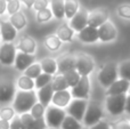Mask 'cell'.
Returning a JSON list of instances; mask_svg holds the SVG:
<instances>
[{
	"label": "cell",
	"instance_id": "cell-1",
	"mask_svg": "<svg viewBox=\"0 0 130 129\" xmlns=\"http://www.w3.org/2000/svg\"><path fill=\"white\" fill-rule=\"evenodd\" d=\"M38 103V96L33 90H20L14 98L13 107L20 114L29 113L31 109Z\"/></svg>",
	"mask_w": 130,
	"mask_h": 129
},
{
	"label": "cell",
	"instance_id": "cell-2",
	"mask_svg": "<svg viewBox=\"0 0 130 129\" xmlns=\"http://www.w3.org/2000/svg\"><path fill=\"white\" fill-rule=\"evenodd\" d=\"M119 77V68L115 63H106L98 73V81L105 88L111 87Z\"/></svg>",
	"mask_w": 130,
	"mask_h": 129
},
{
	"label": "cell",
	"instance_id": "cell-3",
	"mask_svg": "<svg viewBox=\"0 0 130 129\" xmlns=\"http://www.w3.org/2000/svg\"><path fill=\"white\" fill-rule=\"evenodd\" d=\"M65 117H66V113H65L63 109L57 107L55 105L48 106L45 113V120H46V123H47V127L53 128V129L61 128Z\"/></svg>",
	"mask_w": 130,
	"mask_h": 129
},
{
	"label": "cell",
	"instance_id": "cell-4",
	"mask_svg": "<svg viewBox=\"0 0 130 129\" xmlns=\"http://www.w3.org/2000/svg\"><path fill=\"white\" fill-rule=\"evenodd\" d=\"M126 94L113 95L106 98V110L112 116H120L126 111Z\"/></svg>",
	"mask_w": 130,
	"mask_h": 129
},
{
	"label": "cell",
	"instance_id": "cell-5",
	"mask_svg": "<svg viewBox=\"0 0 130 129\" xmlns=\"http://www.w3.org/2000/svg\"><path fill=\"white\" fill-rule=\"evenodd\" d=\"M102 118H103V111H102L101 105L95 102L88 103L85 118H83L85 125L89 126V127H92L94 125H96L99 121H102Z\"/></svg>",
	"mask_w": 130,
	"mask_h": 129
},
{
	"label": "cell",
	"instance_id": "cell-6",
	"mask_svg": "<svg viewBox=\"0 0 130 129\" xmlns=\"http://www.w3.org/2000/svg\"><path fill=\"white\" fill-rule=\"evenodd\" d=\"M88 106V101L87 100H78L74 98L73 101H71V103L67 106V114L71 117H73L74 119H76L78 121H82L85 118L86 110Z\"/></svg>",
	"mask_w": 130,
	"mask_h": 129
},
{
	"label": "cell",
	"instance_id": "cell-7",
	"mask_svg": "<svg viewBox=\"0 0 130 129\" xmlns=\"http://www.w3.org/2000/svg\"><path fill=\"white\" fill-rule=\"evenodd\" d=\"M75 58H76L75 70L78 71L81 77H88L95 68V63L92 61V58L87 54H79Z\"/></svg>",
	"mask_w": 130,
	"mask_h": 129
},
{
	"label": "cell",
	"instance_id": "cell-8",
	"mask_svg": "<svg viewBox=\"0 0 130 129\" xmlns=\"http://www.w3.org/2000/svg\"><path fill=\"white\" fill-rule=\"evenodd\" d=\"M17 48L11 42H5L0 47V63L4 65H11L15 63Z\"/></svg>",
	"mask_w": 130,
	"mask_h": 129
},
{
	"label": "cell",
	"instance_id": "cell-9",
	"mask_svg": "<svg viewBox=\"0 0 130 129\" xmlns=\"http://www.w3.org/2000/svg\"><path fill=\"white\" fill-rule=\"evenodd\" d=\"M90 91V82L88 77H81L80 81L76 86H74L71 90V95L73 98L78 100H88Z\"/></svg>",
	"mask_w": 130,
	"mask_h": 129
},
{
	"label": "cell",
	"instance_id": "cell-10",
	"mask_svg": "<svg viewBox=\"0 0 130 129\" xmlns=\"http://www.w3.org/2000/svg\"><path fill=\"white\" fill-rule=\"evenodd\" d=\"M15 86L10 80H0V104L9 103L15 98Z\"/></svg>",
	"mask_w": 130,
	"mask_h": 129
},
{
	"label": "cell",
	"instance_id": "cell-11",
	"mask_svg": "<svg viewBox=\"0 0 130 129\" xmlns=\"http://www.w3.org/2000/svg\"><path fill=\"white\" fill-rule=\"evenodd\" d=\"M88 15H89V13L86 9H79L78 13L70 20V26L72 27V30L80 32L86 26H88Z\"/></svg>",
	"mask_w": 130,
	"mask_h": 129
},
{
	"label": "cell",
	"instance_id": "cell-12",
	"mask_svg": "<svg viewBox=\"0 0 130 129\" xmlns=\"http://www.w3.org/2000/svg\"><path fill=\"white\" fill-rule=\"evenodd\" d=\"M98 36H99V40L103 41V42L112 41L118 36L117 27L114 26L113 23L107 21V22H105L103 25H101L98 27Z\"/></svg>",
	"mask_w": 130,
	"mask_h": 129
},
{
	"label": "cell",
	"instance_id": "cell-13",
	"mask_svg": "<svg viewBox=\"0 0 130 129\" xmlns=\"http://www.w3.org/2000/svg\"><path fill=\"white\" fill-rule=\"evenodd\" d=\"M108 14L104 9H96V10L89 13L88 15V25L92 27L98 29L101 25H103L105 22H107Z\"/></svg>",
	"mask_w": 130,
	"mask_h": 129
},
{
	"label": "cell",
	"instance_id": "cell-14",
	"mask_svg": "<svg viewBox=\"0 0 130 129\" xmlns=\"http://www.w3.org/2000/svg\"><path fill=\"white\" fill-rule=\"evenodd\" d=\"M20 118L26 129H47V123H46L45 118L34 119L30 112L21 114Z\"/></svg>",
	"mask_w": 130,
	"mask_h": 129
},
{
	"label": "cell",
	"instance_id": "cell-15",
	"mask_svg": "<svg viewBox=\"0 0 130 129\" xmlns=\"http://www.w3.org/2000/svg\"><path fill=\"white\" fill-rule=\"evenodd\" d=\"M36 62V56L31 54H25L22 52H17L15 58V68L18 71H25L27 68L34 64Z\"/></svg>",
	"mask_w": 130,
	"mask_h": 129
},
{
	"label": "cell",
	"instance_id": "cell-16",
	"mask_svg": "<svg viewBox=\"0 0 130 129\" xmlns=\"http://www.w3.org/2000/svg\"><path fill=\"white\" fill-rule=\"evenodd\" d=\"M78 37H79V40L85 43H94V42H96L97 40H99L98 29L88 25L82 31L79 32Z\"/></svg>",
	"mask_w": 130,
	"mask_h": 129
},
{
	"label": "cell",
	"instance_id": "cell-17",
	"mask_svg": "<svg viewBox=\"0 0 130 129\" xmlns=\"http://www.w3.org/2000/svg\"><path fill=\"white\" fill-rule=\"evenodd\" d=\"M0 34H1V40L4 42H11L13 40H15L17 36V30L13 26L10 22H1Z\"/></svg>",
	"mask_w": 130,
	"mask_h": 129
},
{
	"label": "cell",
	"instance_id": "cell-18",
	"mask_svg": "<svg viewBox=\"0 0 130 129\" xmlns=\"http://www.w3.org/2000/svg\"><path fill=\"white\" fill-rule=\"evenodd\" d=\"M76 58L73 56H64L57 61V72L64 74L69 71L75 70Z\"/></svg>",
	"mask_w": 130,
	"mask_h": 129
},
{
	"label": "cell",
	"instance_id": "cell-19",
	"mask_svg": "<svg viewBox=\"0 0 130 129\" xmlns=\"http://www.w3.org/2000/svg\"><path fill=\"white\" fill-rule=\"evenodd\" d=\"M71 98H72L71 91H69V90L55 91L54 96H53L52 103L55 106L63 109L65 106H69V104L71 103Z\"/></svg>",
	"mask_w": 130,
	"mask_h": 129
},
{
	"label": "cell",
	"instance_id": "cell-20",
	"mask_svg": "<svg viewBox=\"0 0 130 129\" xmlns=\"http://www.w3.org/2000/svg\"><path fill=\"white\" fill-rule=\"evenodd\" d=\"M130 89V82L124 79H118L111 87L107 88V95L113 96V95H122L129 91Z\"/></svg>",
	"mask_w": 130,
	"mask_h": 129
},
{
	"label": "cell",
	"instance_id": "cell-21",
	"mask_svg": "<svg viewBox=\"0 0 130 129\" xmlns=\"http://www.w3.org/2000/svg\"><path fill=\"white\" fill-rule=\"evenodd\" d=\"M54 94H55V91H54V89H53L52 84H49V85H47V86L40 88L39 91H38L39 103H41L45 107H48L49 103L52 102V100H53Z\"/></svg>",
	"mask_w": 130,
	"mask_h": 129
},
{
	"label": "cell",
	"instance_id": "cell-22",
	"mask_svg": "<svg viewBox=\"0 0 130 129\" xmlns=\"http://www.w3.org/2000/svg\"><path fill=\"white\" fill-rule=\"evenodd\" d=\"M36 48H37L36 41L32 38H30V37H24V38H22L17 46V49L20 50V52L25 53V54H31V55L36 52Z\"/></svg>",
	"mask_w": 130,
	"mask_h": 129
},
{
	"label": "cell",
	"instance_id": "cell-23",
	"mask_svg": "<svg viewBox=\"0 0 130 129\" xmlns=\"http://www.w3.org/2000/svg\"><path fill=\"white\" fill-rule=\"evenodd\" d=\"M74 31L72 30V27L67 24H62L58 26L56 31V36L59 38L61 41H64V42H69V41L72 40L73 38Z\"/></svg>",
	"mask_w": 130,
	"mask_h": 129
},
{
	"label": "cell",
	"instance_id": "cell-24",
	"mask_svg": "<svg viewBox=\"0 0 130 129\" xmlns=\"http://www.w3.org/2000/svg\"><path fill=\"white\" fill-rule=\"evenodd\" d=\"M64 5H65V0H52L50 1L52 13L57 20H62V18L65 17Z\"/></svg>",
	"mask_w": 130,
	"mask_h": 129
},
{
	"label": "cell",
	"instance_id": "cell-25",
	"mask_svg": "<svg viewBox=\"0 0 130 129\" xmlns=\"http://www.w3.org/2000/svg\"><path fill=\"white\" fill-rule=\"evenodd\" d=\"M40 65L43 73L54 75L57 72V62L53 58H43L40 62Z\"/></svg>",
	"mask_w": 130,
	"mask_h": 129
},
{
	"label": "cell",
	"instance_id": "cell-26",
	"mask_svg": "<svg viewBox=\"0 0 130 129\" xmlns=\"http://www.w3.org/2000/svg\"><path fill=\"white\" fill-rule=\"evenodd\" d=\"M52 86L54 91H62V90H69V84H67L66 79L64 78L63 74H58L53 79Z\"/></svg>",
	"mask_w": 130,
	"mask_h": 129
},
{
	"label": "cell",
	"instance_id": "cell-27",
	"mask_svg": "<svg viewBox=\"0 0 130 129\" xmlns=\"http://www.w3.org/2000/svg\"><path fill=\"white\" fill-rule=\"evenodd\" d=\"M64 9H65V17L71 20L80 8H79V4L76 0H65V5H64Z\"/></svg>",
	"mask_w": 130,
	"mask_h": 129
},
{
	"label": "cell",
	"instance_id": "cell-28",
	"mask_svg": "<svg viewBox=\"0 0 130 129\" xmlns=\"http://www.w3.org/2000/svg\"><path fill=\"white\" fill-rule=\"evenodd\" d=\"M10 23L17 31H20V30H22L26 25V18H25L24 14L18 11V13L10 16Z\"/></svg>",
	"mask_w": 130,
	"mask_h": 129
},
{
	"label": "cell",
	"instance_id": "cell-29",
	"mask_svg": "<svg viewBox=\"0 0 130 129\" xmlns=\"http://www.w3.org/2000/svg\"><path fill=\"white\" fill-rule=\"evenodd\" d=\"M17 86L21 90H33V88L36 87V82L31 78L22 75L17 79Z\"/></svg>",
	"mask_w": 130,
	"mask_h": 129
},
{
	"label": "cell",
	"instance_id": "cell-30",
	"mask_svg": "<svg viewBox=\"0 0 130 129\" xmlns=\"http://www.w3.org/2000/svg\"><path fill=\"white\" fill-rule=\"evenodd\" d=\"M46 47L48 48L49 50L52 52H56L61 48V45H62V41L59 40V38L56 36V34H52V36H48L46 38Z\"/></svg>",
	"mask_w": 130,
	"mask_h": 129
},
{
	"label": "cell",
	"instance_id": "cell-31",
	"mask_svg": "<svg viewBox=\"0 0 130 129\" xmlns=\"http://www.w3.org/2000/svg\"><path fill=\"white\" fill-rule=\"evenodd\" d=\"M64 78L66 79L67 84H69V87L70 88H73L74 86L78 85V82L80 81L81 79V75L79 74V72L76 70H72V71H69V72L64 73Z\"/></svg>",
	"mask_w": 130,
	"mask_h": 129
},
{
	"label": "cell",
	"instance_id": "cell-32",
	"mask_svg": "<svg viewBox=\"0 0 130 129\" xmlns=\"http://www.w3.org/2000/svg\"><path fill=\"white\" fill-rule=\"evenodd\" d=\"M61 129H82L80 121H78L76 119H74L71 116H66L62 123Z\"/></svg>",
	"mask_w": 130,
	"mask_h": 129
},
{
	"label": "cell",
	"instance_id": "cell-33",
	"mask_svg": "<svg viewBox=\"0 0 130 129\" xmlns=\"http://www.w3.org/2000/svg\"><path fill=\"white\" fill-rule=\"evenodd\" d=\"M41 73H42V70H41L40 63L32 64L30 68H27L26 70L24 71V75H26V77L31 78V79H33V80H36Z\"/></svg>",
	"mask_w": 130,
	"mask_h": 129
},
{
	"label": "cell",
	"instance_id": "cell-34",
	"mask_svg": "<svg viewBox=\"0 0 130 129\" xmlns=\"http://www.w3.org/2000/svg\"><path fill=\"white\" fill-rule=\"evenodd\" d=\"M53 79H54L53 75L47 74V73H41V74L34 80V82H36V88L40 89V88H42V87L47 86V85L52 84Z\"/></svg>",
	"mask_w": 130,
	"mask_h": 129
},
{
	"label": "cell",
	"instance_id": "cell-35",
	"mask_svg": "<svg viewBox=\"0 0 130 129\" xmlns=\"http://www.w3.org/2000/svg\"><path fill=\"white\" fill-rule=\"evenodd\" d=\"M119 77L130 82V61L122 62L119 66Z\"/></svg>",
	"mask_w": 130,
	"mask_h": 129
},
{
	"label": "cell",
	"instance_id": "cell-36",
	"mask_svg": "<svg viewBox=\"0 0 130 129\" xmlns=\"http://www.w3.org/2000/svg\"><path fill=\"white\" fill-rule=\"evenodd\" d=\"M30 113H31V116L33 117L34 119H41V118H43V116H45V113H46V107L43 106L41 103H37L31 109Z\"/></svg>",
	"mask_w": 130,
	"mask_h": 129
},
{
	"label": "cell",
	"instance_id": "cell-37",
	"mask_svg": "<svg viewBox=\"0 0 130 129\" xmlns=\"http://www.w3.org/2000/svg\"><path fill=\"white\" fill-rule=\"evenodd\" d=\"M14 117H15V110H14V107L6 106L0 110V119H2V120H7V121L13 120Z\"/></svg>",
	"mask_w": 130,
	"mask_h": 129
},
{
	"label": "cell",
	"instance_id": "cell-38",
	"mask_svg": "<svg viewBox=\"0 0 130 129\" xmlns=\"http://www.w3.org/2000/svg\"><path fill=\"white\" fill-rule=\"evenodd\" d=\"M53 17V13H52V9H42V10L38 11L37 13V21L39 23H45V22H48L50 18Z\"/></svg>",
	"mask_w": 130,
	"mask_h": 129
},
{
	"label": "cell",
	"instance_id": "cell-39",
	"mask_svg": "<svg viewBox=\"0 0 130 129\" xmlns=\"http://www.w3.org/2000/svg\"><path fill=\"white\" fill-rule=\"evenodd\" d=\"M20 8H21L20 0H11V1L7 2V11H8V14H10V16L18 13Z\"/></svg>",
	"mask_w": 130,
	"mask_h": 129
},
{
	"label": "cell",
	"instance_id": "cell-40",
	"mask_svg": "<svg viewBox=\"0 0 130 129\" xmlns=\"http://www.w3.org/2000/svg\"><path fill=\"white\" fill-rule=\"evenodd\" d=\"M111 129H130V122L127 120H119L111 123Z\"/></svg>",
	"mask_w": 130,
	"mask_h": 129
},
{
	"label": "cell",
	"instance_id": "cell-41",
	"mask_svg": "<svg viewBox=\"0 0 130 129\" xmlns=\"http://www.w3.org/2000/svg\"><path fill=\"white\" fill-rule=\"evenodd\" d=\"M118 13L122 17L130 18V5H122V6H120L119 9H118Z\"/></svg>",
	"mask_w": 130,
	"mask_h": 129
},
{
	"label": "cell",
	"instance_id": "cell-42",
	"mask_svg": "<svg viewBox=\"0 0 130 129\" xmlns=\"http://www.w3.org/2000/svg\"><path fill=\"white\" fill-rule=\"evenodd\" d=\"M10 129H26L24 126V123L22 122L20 117H16L11 120L10 122Z\"/></svg>",
	"mask_w": 130,
	"mask_h": 129
},
{
	"label": "cell",
	"instance_id": "cell-43",
	"mask_svg": "<svg viewBox=\"0 0 130 129\" xmlns=\"http://www.w3.org/2000/svg\"><path fill=\"white\" fill-rule=\"evenodd\" d=\"M48 0H36V2H34L33 5V8L36 9L37 11H40L42 10V9H46L48 7Z\"/></svg>",
	"mask_w": 130,
	"mask_h": 129
},
{
	"label": "cell",
	"instance_id": "cell-44",
	"mask_svg": "<svg viewBox=\"0 0 130 129\" xmlns=\"http://www.w3.org/2000/svg\"><path fill=\"white\" fill-rule=\"evenodd\" d=\"M90 129H111V126L105 121H99L98 123L94 125Z\"/></svg>",
	"mask_w": 130,
	"mask_h": 129
},
{
	"label": "cell",
	"instance_id": "cell-45",
	"mask_svg": "<svg viewBox=\"0 0 130 129\" xmlns=\"http://www.w3.org/2000/svg\"><path fill=\"white\" fill-rule=\"evenodd\" d=\"M6 11H7V1L0 0V15L5 14Z\"/></svg>",
	"mask_w": 130,
	"mask_h": 129
},
{
	"label": "cell",
	"instance_id": "cell-46",
	"mask_svg": "<svg viewBox=\"0 0 130 129\" xmlns=\"http://www.w3.org/2000/svg\"><path fill=\"white\" fill-rule=\"evenodd\" d=\"M0 129H10V122L0 119Z\"/></svg>",
	"mask_w": 130,
	"mask_h": 129
},
{
	"label": "cell",
	"instance_id": "cell-47",
	"mask_svg": "<svg viewBox=\"0 0 130 129\" xmlns=\"http://www.w3.org/2000/svg\"><path fill=\"white\" fill-rule=\"evenodd\" d=\"M23 4L25 5L26 7H29V8H31V7H33L34 2H36V0H22Z\"/></svg>",
	"mask_w": 130,
	"mask_h": 129
},
{
	"label": "cell",
	"instance_id": "cell-48",
	"mask_svg": "<svg viewBox=\"0 0 130 129\" xmlns=\"http://www.w3.org/2000/svg\"><path fill=\"white\" fill-rule=\"evenodd\" d=\"M126 112L128 114H130V95L127 96V101H126Z\"/></svg>",
	"mask_w": 130,
	"mask_h": 129
},
{
	"label": "cell",
	"instance_id": "cell-49",
	"mask_svg": "<svg viewBox=\"0 0 130 129\" xmlns=\"http://www.w3.org/2000/svg\"><path fill=\"white\" fill-rule=\"evenodd\" d=\"M5 1H7V2H9V1H11V0H5Z\"/></svg>",
	"mask_w": 130,
	"mask_h": 129
},
{
	"label": "cell",
	"instance_id": "cell-50",
	"mask_svg": "<svg viewBox=\"0 0 130 129\" xmlns=\"http://www.w3.org/2000/svg\"><path fill=\"white\" fill-rule=\"evenodd\" d=\"M0 41H1V34H0Z\"/></svg>",
	"mask_w": 130,
	"mask_h": 129
},
{
	"label": "cell",
	"instance_id": "cell-51",
	"mask_svg": "<svg viewBox=\"0 0 130 129\" xmlns=\"http://www.w3.org/2000/svg\"><path fill=\"white\" fill-rule=\"evenodd\" d=\"M82 129H87V128H82Z\"/></svg>",
	"mask_w": 130,
	"mask_h": 129
},
{
	"label": "cell",
	"instance_id": "cell-52",
	"mask_svg": "<svg viewBox=\"0 0 130 129\" xmlns=\"http://www.w3.org/2000/svg\"><path fill=\"white\" fill-rule=\"evenodd\" d=\"M0 24H1V21H0Z\"/></svg>",
	"mask_w": 130,
	"mask_h": 129
},
{
	"label": "cell",
	"instance_id": "cell-53",
	"mask_svg": "<svg viewBox=\"0 0 130 129\" xmlns=\"http://www.w3.org/2000/svg\"><path fill=\"white\" fill-rule=\"evenodd\" d=\"M129 93H130V89H129Z\"/></svg>",
	"mask_w": 130,
	"mask_h": 129
},
{
	"label": "cell",
	"instance_id": "cell-54",
	"mask_svg": "<svg viewBox=\"0 0 130 129\" xmlns=\"http://www.w3.org/2000/svg\"><path fill=\"white\" fill-rule=\"evenodd\" d=\"M49 129H53V128H49Z\"/></svg>",
	"mask_w": 130,
	"mask_h": 129
}]
</instances>
